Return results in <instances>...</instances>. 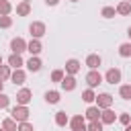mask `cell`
Returning a JSON list of instances; mask_svg holds the SVG:
<instances>
[{
  "instance_id": "obj_1",
  "label": "cell",
  "mask_w": 131,
  "mask_h": 131,
  "mask_svg": "<svg viewBox=\"0 0 131 131\" xmlns=\"http://www.w3.org/2000/svg\"><path fill=\"white\" fill-rule=\"evenodd\" d=\"M29 108L27 106H20V104H16L12 111H10V119H14L16 123H27L29 121Z\"/></svg>"
},
{
  "instance_id": "obj_2",
  "label": "cell",
  "mask_w": 131,
  "mask_h": 131,
  "mask_svg": "<svg viewBox=\"0 0 131 131\" xmlns=\"http://www.w3.org/2000/svg\"><path fill=\"white\" fill-rule=\"evenodd\" d=\"M29 33H31V37H33V39H41V37L45 35V25H43L41 20H35V23H31Z\"/></svg>"
},
{
  "instance_id": "obj_3",
  "label": "cell",
  "mask_w": 131,
  "mask_h": 131,
  "mask_svg": "<svg viewBox=\"0 0 131 131\" xmlns=\"http://www.w3.org/2000/svg\"><path fill=\"white\" fill-rule=\"evenodd\" d=\"M111 104H113V96H111L108 92H102V94H98V96H96V106H98L100 111L111 108Z\"/></svg>"
},
{
  "instance_id": "obj_4",
  "label": "cell",
  "mask_w": 131,
  "mask_h": 131,
  "mask_svg": "<svg viewBox=\"0 0 131 131\" xmlns=\"http://www.w3.org/2000/svg\"><path fill=\"white\" fill-rule=\"evenodd\" d=\"M86 82H88L90 88H96L98 84H102V76L98 74V70H90V72L86 74Z\"/></svg>"
},
{
  "instance_id": "obj_5",
  "label": "cell",
  "mask_w": 131,
  "mask_h": 131,
  "mask_svg": "<svg viewBox=\"0 0 131 131\" xmlns=\"http://www.w3.org/2000/svg\"><path fill=\"white\" fill-rule=\"evenodd\" d=\"M10 49H12V53H23V51H27V41L25 39H20V37H14L12 41H10Z\"/></svg>"
},
{
  "instance_id": "obj_6",
  "label": "cell",
  "mask_w": 131,
  "mask_h": 131,
  "mask_svg": "<svg viewBox=\"0 0 131 131\" xmlns=\"http://www.w3.org/2000/svg\"><path fill=\"white\" fill-rule=\"evenodd\" d=\"M31 90L29 88H23V90H18L16 92V104H20V106H27L29 102H31Z\"/></svg>"
},
{
  "instance_id": "obj_7",
  "label": "cell",
  "mask_w": 131,
  "mask_h": 131,
  "mask_svg": "<svg viewBox=\"0 0 131 131\" xmlns=\"http://www.w3.org/2000/svg\"><path fill=\"white\" fill-rule=\"evenodd\" d=\"M70 127H72V131H86L88 127H86V123H84V115H76V117L70 121Z\"/></svg>"
},
{
  "instance_id": "obj_8",
  "label": "cell",
  "mask_w": 131,
  "mask_h": 131,
  "mask_svg": "<svg viewBox=\"0 0 131 131\" xmlns=\"http://www.w3.org/2000/svg\"><path fill=\"white\" fill-rule=\"evenodd\" d=\"M104 80H106L108 84H119V82H121V70L111 68V70L104 74Z\"/></svg>"
},
{
  "instance_id": "obj_9",
  "label": "cell",
  "mask_w": 131,
  "mask_h": 131,
  "mask_svg": "<svg viewBox=\"0 0 131 131\" xmlns=\"http://www.w3.org/2000/svg\"><path fill=\"white\" fill-rule=\"evenodd\" d=\"M115 121H117V115H115L111 108H104V111L100 113V123H102V125H113Z\"/></svg>"
},
{
  "instance_id": "obj_10",
  "label": "cell",
  "mask_w": 131,
  "mask_h": 131,
  "mask_svg": "<svg viewBox=\"0 0 131 131\" xmlns=\"http://www.w3.org/2000/svg\"><path fill=\"white\" fill-rule=\"evenodd\" d=\"M41 49H43V47H41V41H39V39H31V41L27 43V51H29L31 55H39Z\"/></svg>"
},
{
  "instance_id": "obj_11",
  "label": "cell",
  "mask_w": 131,
  "mask_h": 131,
  "mask_svg": "<svg viewBox=\"0 0 131 131\" xmlns=\"http://www.w3.org/2000/svg\"><path fill=\"white\" fill-rule=\"evenodd\" d=\"M80 72V61L78 59H68L66 61V74L68 76H74V74H78Z\"/></svg>"
},
{
  "instance_id": "obj_12",
  "label": "cell",
  "mask_w": 131,
  "mask_h": 131,
  "mask_svg": "<svg viewBox=\"0 0 131 131\" xmlns=\"http://www.w3.org/2000/svg\"><path fill=\"white\" fill-rule=\"evenodd\" d=\"M100 108L98 106H88L86 108V113H84V117L88 119V121H100Z\"/></svg>"
},
{
  "instance_id": "obj_13",
  "label": "cell",
  "mask_w": 131,
  "mask_h": 131,
  "mask_svg": "<svg viewBox=\"0 0 131 131\" xmlns=\"http://www.w3.org/2000/svg\"><path fill=\"white\" fill-rule=\"evenodd\" d=\"M100 63H102V59H100V55H96V53H90V55L86 57V66H88L90 70H96Z\"/></svg>"
},
{
  "instance_id": "obj_14",
  "label": "cell",
  "mask_w": 131,
  "mask_h": 131,
  "mask_svg": "<svg viewBox=\"0 0 131 131\" xmlns=\"http://www.w3.org/2000/svg\"><path fill=\"white\" fill-rule=\"evenodd\" d=\"M59 84H61V88H63L66 92H70V90L76 88V78H74V76H63V80H61Z\"/></svg>"
},
{
  "instance_id": "obj_15",
  "label": "cell",
  "mask_w": 131,
  "mask_h": 131,
  "mask_svg": "<svg viewBox=\"0 0 131 131\" xmlns=\"http://www.w3.org/2000/svg\"><path fill=\"white\" fill-rule=\"evenodd\" d=\"M27 68H29L31 72H39V70H41V59H39L37 55H31L29 61H27Z\"/></svg>"
},
{
  "instance_id": "obj_16",
  "label": "cell",
  "mask_w": 131,
  "mask_h": 131,
  "mask_svg": "<svg viewBox=\"0 0 131 131\" xmlns=\"http://www.w3.org/2000/svg\"><path fill=\"white\" fill-rule=\"evenodd\" d=\"M10 80H12L14 84H25V80H27L25 70H14V72H12V76H10Z\"/></svg>"
},
{
  "instance_id": "obj_17",
  "label": "cell",
  "mask_w": 131,
  "mask_h": 131,
  "mask_svg": "<svg viewBox=\"0 0 131 131\" xmlns=\"http://www.w3.org/2000/svg\"><path fill=\"white\" fill-rule=\"evenodd\" d=\"M8 66L14 68V70H20V66H23V57H20L18 53H12V55L8 57Z\"/></svg>"
},
{
  "instance_id": "obj_18",
  "label": "cell",
  "mask_w": 131,
  "mask_h": 131,
  "mask_svg": "<svg viewBox=\"0 0 131 131\" xmlns=\"http://www.w3.org/2000/svg\"><path fill=\"white\" fill-rule=\"evenodd\" d=\"M68 123H70V119H68L66 111H57V113H55V125H59V127H66Z\"/></svg>"
},
{
  "instance_id": "obj_19",
  "label": "cell",
  "mask_w": 131,
  "mask_h": 131,
  "mask_svg": "<svg viewBox=\"0 0 131 131\" xmlns=\"http://www.w3.org/2000/svg\"><path fill=\"white\" fill-rule=\"evenodd\" d=\"M31 12V4L29 2H20V4H16V14L18 16H27Z\"/></svg>"
},
{
  "instance_id": "obj_20",
  "label": "cell",
  "mask_w": 131,
  "mask_h": 131,
  "mask_svg": "<svg viewBox=\"0 0 131 131\" xmlns=\"http://www.w3.org/2000/svg\"><path fill=\"white\" fill-rule=\"evenodd\" d=\"M45 100H47L49 104H57V102H59V92H57V90H49V92H45Z\"/></svg>"
},
{
  "instance_id": "obj_21",
  "label": "cell",
  "mask_w": 131,
  "mask_h": 131,
  "mask_svg": "<svg viewBox=\"0 0 131 131\" xmlns=\"http://www.w3.org/2000/svg\"><path fill=\"white\" fill-rule=\"evenodd\" d=\"M131 12V4L125 0V2H119V6H117V14H123V16H127Z\"/></svg>"
},
{
  "instance_id": "obj_22",
  "label": "cell",
  "mask_w": 131,
  "mask_h": 131,
  "mask_svg": "<svg viewBox=\"0 0 131 131\" xmlns=\"http://www.w3.org/2000/svg\"><path fill=\"white\" fill-rule=\"evenodd\" d=\"M2 129H4V131H18L14 119H4V121H2Z\"/></svg>"
},
{
  "instance_id": "obj_23",
  "label": "cell",
  "mask_w": 131,
  "mask_h": 131,
  "mask_svg": "<svg viewBox=\"0 0 131 131\" xmlns=\"http://www.w3.org/2000/svg\"><path fill=\"white\" fill-rule=\"evenodd\" d=\"M12 10V4L8 0H0V16H8Z\"/></svg>"
},
{
  "instance_id": "obj_24",
  "label": "cell",
  "mask_w": 131,
  "mask_h": 131,
  "mask_svg": "<svg viewBox=\"0 0 131 131\" xmlns=\"http://www.w3.org/2000/svg\"><path fill=\"white\" fill-rule=\"evenodd\" d=\"M119 55L121 57H131V43H121L119 45Z\"/></svg>"
},
{
  "instance_id": "obj_25",
  "label": "cell",
  "mask_w": 131,
  "mask_h": 131,
  "mask_svg": "<svg viewBox=\"0 0 131 131\" xmlns=\"http://www.w3.org/2000/svg\"><path fill=\"white\" fill-rule=\"evenodd\" d=\"M82 100H84V102H94V100H96V94H94V90H92V88L84 90V92H82Z\"/></svg>"
},
{
  "instance_id": "obj_26",
  "label": "cell",
  "mask_w": 131,
  "mask_h": 131,
  "mask_svg": "<svg viewBox=\"0 0 131 131\" xmlns=\"http://www.w3.org/2000/svg\"><path fill=\"white\" fill-rule=\"evenodd\" d=\"M119 94H121V98H125V100H131V84H125V86H121Z\"/></svg>"
},
{
  "instance_id": "obj_27",
  "label": "cell",
  "mask_w": 131,
  "mask_h": 131,
  "mask_svg": "<svg viewBox=\"0 0 131 131\" xmlns=\"http://www.w3.org/2000/svg\"><path fill=\"white\" fill-rule=\"evenodd\" d=\"M12 76V72H10V66H0V80L4 82V80H8Z\"/></svg>"
},
{
  "instance_id": "obj_28",
  "label": "cell",
  "mask_w": 131,
  "mask_h": 131,
  "mask_svg": "<svg viewBox=\"0 0 131 131\" xmlns=\"http://www.w3.org/2000/svg\"><path fill=\"white\" fill-rule=\"evenodd\" d=\"M100 14H102V16H104V18H113V16H115V14H117V8H113V6H104V8H102V12H100Z\"/></svg>"
},
{
  "instance_id": "obj_29",
  "label": "cell",
  "mask_w": 131,
  "mask_h": 131,
  "mask_svg": "<svg viewBox=\"0 0 131 131\" xmlns=\"http://www.w3.org/2000/svg\"><path fill=\"white\" fill-rule=\"evenodd\" d=\"M63 76H66L63 70H53V72H51V80H53V82H61Z\"/></svg>"
},
{
  "instance_id": "obj_30",
  "label": "cell",
  "mask_w": 131,
  "mask_h": 131,
  "mask_svg": "<svg viewBox=\"0 0 131 131\" xmlns=\"http://www.w3.org/2000/svg\"><path fill=\"white\" fill-rule=\"evenodd\" d=\"M12 25V18L10 16H0V29H8Z\"/></svg>"
},
{
  "instance_id": "obj_31",
  "label": "cell",
  "mask_w": 131,
  "mask_h": 131,
  "mask_svg": "<svg viewBox=\"0 0 131 131\" xmlns=\"http://www.w3.org/2000/svg\"><path fill=\"white\" fill-rule=\"evenodd\" d=\"M88 131H102V123H100V121H90Z\"/></svg>"
},
{
  "instance_id": "obj_32",
  "label": "cell",
  "mask_w": 131,
  "mask_h": 131,
  "mask_svg": "<svg viewBox=\"0 0 131 131\" xmlns=\"http://www.w3.org/2000/svg\"><path fill=\"white\" fill-rule=\"evenodd\" d=\"M119 121H121V123H123V125L127 127V125H131V115H129V113H121Z\"/></svg>"
},
{
  "instance_id": "obj_33",
  "label": "cell",
  "mask_w": 131,
  "mask_h": 131,
  "mask_svg": "<svg viewBox=\"0 0 131 131\" xmlns=\"http://www.w3.org/2000/svg\"><path fill=\"white\" fill-rule=\"evenodd\" d=\"M8 104H10V98H8L6 94H2V92H0V108H6Z\"/></svg>"
},
{
  "instance_id": "obj_34",
  "label": "cell",
  "mask_w": 131,
  "mask_h": 131,
  "mask_svg": "<svg viewBox=\"0 0 131 131\" xmlns=\"http://www.w3.org/2000/svg\"><path fill=\"white\" fill-rule=\"evenodd\" d=\"M18 131H35V127L27 121V123H20V125H18Z\"/></svg>"
},
{
  "instance_id": "obj_35",
  "label": "cell",
  "mask_w": 131,
  "mask_h": 131,
  "mask_svg": "<svg viewBox=\"0 0 131 131\" xmlns=\"http://www.w3.org/2000/svg\"><path fill=\"white\" fill-rule=\"evenodd\" d=\"M57 2H59V0H45V4H47V6H55Z\"/></svg>"
},
{
  "instance_id": "obj_36",
  "label": "cell",
  "mask_w": 131,
  "mask_h": 131,
  "mask_svg": "<svg viewBox=\"0 0 131 131\" xmlns=\"http://www.w3.org/2000/svg\"><path fill=\"white\" fill-rule=\"evenodd\" d=\"M2 88H4V82H2V80H0V92H2Z\"/></svg>"
},
{
  "instance_id": "obj_37",
  "label": "cell",
  "mask_w": 131,
  "mask_h": 131,
  "mask_svg": "<svg viewBox=\"0 0 131 131\" xmlns=\"http://www.w3.org/2000/svg\"><path fill=\"white\" fill-rule=\"evenodd\" d=\"M127 35H129V39H131V27H129V29H127Z\"/></svg>"
},
{
  "instance_id": "obj_38",
  "label": "cell",
  "mask_w": 131,
  "mask_h": 131,
  "mask_svg": "<svg viewBox=\"0 0 131 131\" xmlns=\"http://www.w3.org/2000/svg\"><path fill=\"white\" fill-rule=\"evenodd\" d=\"M125 131H131V125H127V127H125Z\"/></svg>"
},
{
  "instance_id": "obj_39",
  "label": "cell",
  "mask_w": 131,
  "mask_h": 131,
  "mask_svg": "<svg viewBox=\"0 0 131 131\" xmlns=\"http://www.w3.org/2000/svg\"><path fill=\"white\" fill-rule=\"evenodd\" d=\"M0 66H2V55H0Z\"/></svg>"
},
{
  "instance_id": "obj_40",
  "label": "cell",
  "mask_w": 131,
  "mask_h": 131,
  "mask_svg": "<svg viewBox=\"0 0 131 131\" xmlns=\"http://www.w3.org/2000/svg\"><path fill=\"white\" fill-rule=\"evenodd\" d=\"M23 2H31V0H23Z\"/></svg>"
},
{
  "instance_id": "obj_41",
  "label": "cell",
  "mask_w": 131,
  "mask_h": 131,
  "mask_svg": "<svg viewBox=\"0 0 131 131\" xmlns=\"http://www.w3.org/2000/svg\"><path fill=\"white\" fill-rule=\"evenodd\" d=\"M72 2H78V0H72Z\"/></svg>"
},
{
  "instance_id": "obj_42",
  "label": "cell",
  "mask_w": 131,
  "mask_h": 131,
  "mask_svg": "<svg viewBox=\"0 0 131 131\" xmlns=\"http://www.w3.org/2000/svg\"><path fill=\"white\" fill-rule=\"evenodd\" d=\"M0 131H4V129H2V127H0Z\"/></svg>"
},
{
  "instance_id": "obj_43",
  "label": "cell",
  "mask_w": 131,
  "mask_h": 131,
  "mask_svg": "<svg viewBox=\"0 0 131 131\" xmlns=\"http://www.w3.org/2000/svg\"><path fill=\"white\" fill-rule=\"evenodd\" d=\"M127 2H129V4H131V0H127Z\"/></svg>"
},
{
  "instance_id": "obj_44",
  "label": "cell",
  "mask_w": 131,
  "mask_h": 131,
  "mask_svg": "<svg viewBox=\"0 0 131 131\" xmlns=\"http://www.w3.org/2000/svg\"><path fill=\"white\" fill-rule=\"evenodd\" d=\"M86 131H88V129H86Z\"/></svg>"
}]
</instances>
